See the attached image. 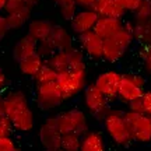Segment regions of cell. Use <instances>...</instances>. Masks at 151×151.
Returning <instances> with one entry per match:
<instances>
[{
  "instance_id": "6da1fadb",
  "label": "cell",
  "mask_w": 151,
  "mask_h": 151,
  "mask_svg": "<svg viewBox=\"0 0 151 151\" xmlns=\"http://www.w3.org/2000/svg\"><path fill=\"white\" fill-rule=\"evenodd\" d=\"M6 116H9L14 130L28 133L35 127V116L27 95L20 90H13L4 95Z\"/></svg>"
},
{
  "instance_id": "7a4b0ae2",
  "label": "cell",
  "mask_w": 151,
  "mask_h": 151,
  "mask_svg": "<svg viewBox=\"0 0 151 151\" xmlns=\"http://www.w3.org/2000/svg\"><path fill=\"white\" fill-rule=\"evenodd\" d=\"M102 122L104 129L106 132L108 137L116 146L126 147L133 141L124 112L119 111V109H109V112L106 113Z\"/></svg>"
},
{
  "instance_id": "3957f363",
  "label": "cell",
  "mask_w": 151,
  "mask_h": 151,
  "mask_svg": "<svg viewBox=\"0 0 151 151\" xmlns=\"http://www.w3.org/2000/svg\"><path fill=\"white\" fill-rule=\"evenodd\" d=\"M134 35L127 25H124L122 29H119L116 34L104 39V53L102 59L109 63H116L123 58V55L127 52L130 45L133 43Z\"/></svg>"
},
{
  "instance_id": "277c9868",
  "label": "cell",
  "mask_w": 151,
  "mask_h": 151,
  "mask_svg": "<svg viewBox=\"0 0 151 151\" xmlns=\"http://www.w3.org/2000/svg\"><path fill=\"white\" fill-rule=\"evenodd\" d=\"M56 83L63 94L65 101L77 97L87 87V67L59 71Z\"/></svg>"
},
{
  "instance_id": "5b68a950",
  "label": "cell",
  "mask_w": 151,
  "mask_h": 151,
  "mask_svg": "<svg viewBox=\"0 0 151 151\" xmlns=\"http://www.w3.org/2000/svg\"><path fill=\"white\" fill-rule=\"evenodd\" d=\"M35 101L41 111L49 112L59 108L65 98L56 81L35 83Z\"/></svg>"
},
{
  "instance_id": "8992f818",
  "label": "cell",
  "mask_w": 151,
  "mask_h": 151,
  "mask_svg": "<svg viewBox=\"0 0 151 151\" xmlns=\"http://www.w3.org/2000/svg\"><path fill=\"white\" fill-rule=\"evenodd\" d=\"M45 60L58 73L63 70H69V69L87 67L86 60H84V52L81 49H76L73 46L69 49H65V50H55Z\"/></svg>"
},
{
  "instance_id": "52a82bcc",
  "label": "cell",
  "mask_w": 151,
  "mask_h": 151,
  "mask_svg": "<svg viewBox=\"0 0 151 151\" xmlns=\"http://www.w3.org/2000/svg\"><path fill=\"white\" fill-rule=\"evenodd\" d=\"M83 92H84V105L90 115L97 120H104L106 113L109 112V99L106 95L94 83L87 84Z\"/></svg>"
},
{
  "instance_id": "ba28073f",
  "label": "cell",
  "mask_w": 151,
  "mask_h": 151,
  "mask_svg": "<svg viewBox=\"0 0 151 151\" xmlns=\"http://www.w3.org/2000/svg\"><path fill=\"white\" fill-rule=\"evenodd\" d=\"M56 122H58V127L62 132V134L78 133L83 136L88 130V120H87L86 113L77 108L69 109V111L56 115Z\"/></svg>"
},
{
  "instance_id": "9c48e42d",
  "label": "cell",
  "mask_w": 151,
  "mask_h": 151,
  "mask_svg": "<svg viewBox=\"0 0 151 151\" xmlns=\"http://www.w3.org/2000/svg\"><path fill=\"white\" fill-rule=\"evenodd\" d=\"M133 141L146 144L151 141V116L144 112H124Z\"/></svg>"
},
{
  "instance_id": "30bf717a",
  "label": "cell",
  "mask_w": 151,
  "mask_h": 151,
  "mask_svg": "<svg viewBox=\"0 0 151 151\" xmlns=\"http://www.w3.org/2000/svg\"><path fill=\"white\" fill-rule=\"evenodd\" d=\"M144 87H146V78L141 74H122L118 98L127 105L132 101L143 97L146 91Z\"/></svg>"
},
{
  "instance_id": "8fae6325",
  "label": "cell",
  "mask_w": 151,
  "mask_h": 151,
  "mask_svg": "<svg viewBox=\"0 0 151 151\" xmlns=\"http://www.w3.org/2000/svg\"><path fill=\"white\" fill-rule=\"evenodd\" d=\"M62 132L58 127L56 116L45 119L43 123L38 130V137L41 146L48 151H58L62 150Z\"/></svg>"
},
{
  "instance_id": "7c38bea8",
  "label": "cell",
  "mask_w": 151,
  "mask_h": 151,
  "mask_svg": "<svg viewBox=\"0 0 151 151\" xmlns=\"http://www.w3.org/2000/svg\"><path fill=\"white\" fill-rule=\"evenodd\" d=\"M120 80H122V73L116 70H106L97 76V78L94 81V84L101 90V91L106 95L109 101L118 98L119 86H120Z\"/></svg>"
},
{
  "instance_id": "4fadbf2b",
  "label": "cell",
  "mask_w": 151,
  "mask_h": 151,
  "mask_svg": "<svg viewBox=\"0 0 151 151\" xmlns=\"http://www.w3.org/2000/svg\"><path fill=\"white\" fill-rule=\"evenodd\" d=\"M78 43H80V49L84 52V55L90 56L91 59H102L104 38L99 37L94 29L80 34Z\"/></svg>"
},
{
  "instance_id": "5bb4252c",
  "label": "cell",
  "mask_w": 151,
  "mask_h": 151,
  "mask_svg": "<svg viewBox=\"0 0 151 151\" xmlns=\"http://www.w3.org/2000/svg\"><path fill=\"white\" fill-rule=\"evenodd\" d=\"M98 14L94 9H78L70 20L71 31L77 35L94 29V25L98 20Z\"/></svg>"
},
{
  "instance_id": "9a60e30c",
  "label": "cell",
  "mask_w": 151,
  "mask_h": 151,
  "mask_svg": "<svg viewBox=\"0 0 151 151\" xmlns=\"http://www.w3.org/2000/svg\"><path fill=\"white\" fill-rule=\"evenodd\" d=\"M123 27H124V24L122 21V18H119V17L99 16L97 22H95V25H94V31L99 37H102L105 39V38L116 34L119 29H122Z\"/></svg>"
},
{
  "instance_id": "2e32d148",
  "label": "cell",
  "mask_w": 151,
  "mask_h": 151,
  "mask_svg": "<svg viewBox=\"0 0 151 151\" xmlns=\"http://www.w3.org/2000/svg\"><path fill=\"white\" fill-rule=\"evenodd\" d=\"M55 24L50 20H45V18H35L28 22V35L32 37L37 42H41L43 39L49 38L52 29H53Z\"/></svg>"
},
{
  "instance_id": "e0dca14e",
  "label": "cell",
  "mask_w": 151,
  "mask_h": 151,
  "mask_svg": "<svg viewBox=\"0 0 151 151\" xmlns=\"http://www.w3.org/2000/svg\"><path fill=\"white\" fill-rule=\"evenodd\" d=\"M92 9L97 11L98 16L123 18V16L126 14V10L118 0H95Z\"/></svg>"
},
{
  "instance_id": "ac0fdd59",
  "label": "cell",
  "mask_w": 151,
  "mask_h": 151,
  "mask_svg": "<svg viewBox=\"0 0 151 151\" xmlns=\"http://www.w3.org/2000/svg\"><path fill=\"white\" fill-rule=\"evenodd\" d=\"M37 49H38V42L32 37H29L27 34L20 41H17V43L14 45V48H13V58L17 62H21V60H24L28 56L37 53Z\"/></svg>"
},
{
  "instance_id": "d6986e66",
  "label": "cell",
  "mask_w": 151,
  "mask_h": 151,
  "mask_svg": "<svg viewBox=\"0 0 151 151\" xmlns=\"http://www.w3.org/2000/svg\"><path fill=\"white\" fill-rule=\"evenodd\" d=\"M48 39L55 50H65L73 46L70 32L62 25H55Z\"/></svg>"
},
{
  "instance_id": "ffe728a7",
  "label": "cell",
  "mask_w": 151,
  "mask_h": 151,
  "mask_svg": "<svg viewBox=\"0 0 151 151\" xmlns=\"http://www.w3.org/2000/svg\"><path fill=\"white\" fill-rule=\"evenodd\" d=\"M81 151H104L105 141L102 133L97 130H87L81 136Z\"/></svg>"
},
{
  "instance_id": "44dd1931",
  "label": "cell",
  "mask_w": 151,
  "mask_h": 151,
  "mask_svg": "<svg viewBox=\"0 0 151 151\" xmlns=\"http://www.w3.org/2000/svg\"><path fill=\"white\" fill-rule=\"evenodd\" d=\"M43 63H45V58L37 52V53L25 58L21 62H18V67H20V71L24 76H28V77H32L34 78L38 71L41 70Z\"/></svg>"
},
{
  "instance_id": "7402d4cb",
  "label": "cell",
  "mask_w": 151,
  "mask_h": 151,
  "mask_svg": "<svg viewBox=\"0 0 151 151\" xmlns=\"http://www.w3.org/2000/svg\"><path fill=\"white\" fill-rule=\"evenodd\" d=\"M31 13H32V9L25 6L21 10L14 11L11 14H6V21H7L9 29H20V28H22L29 21Z\"/></svg>"
},
{
  "instance_id": "603a6c76",
  "label": "cell",
  "mask_w": 151,
  "mask_h": 151,
  "mask_svg": "<svg viewBox=\"0 0 151 151\" xmlns=\"http://www.w3.org/2000/svg\"><path fill=\"white\" fill-rule=\"evenodd\" d=\"M132 29L134 39H139L144 45H151V20L146 22H133L129 21L126 24Z\"/></svg>"
},
{
  "instance_id": "cb8c5ba5",
  "label": "cell",
  "mask_w": 151,
  "mask_h": 151,
  "mask_svg": "<svg viewBox=\"0 0 151 151\" xmlns=\"http://www.w3.org/2000/svg\"><path fill=\"white\" fill-rule=\"evenodd\" d=\"M53 3L56 4L60 17L66 21H70L76 14V11L78 10V6L74 0H53Z\"/></svg>"
},
{
  "instance_id": "d4e9b609",
  "label": "cell",
  "mask_w": 151,
  "mask_h": 151,
  "mask_svg": "<svg viewBox=\"0 0 151 151\" xmlns=\"http://www.w3.org/2000/svg\"><path fill=\"white\" fill-rule=\"evenodd\" d=\"M133 22H146L151 20V0H143L140 6L136 9L134 11H132Z\"/></svg>"
},
{
  "instance_id": "484cf974",
  "label": "cell",
  "mask_w": 151,
  "mask_h": 151,
  "mask_svg": "<svg viewBox=\"0 0 151 151\" xmlns=\"http://www.w3.org/2000/svg\"><path fill=\"white\" fill-rule=\"evenodd\" d=\"M81 148V134L78 133H65L62 136V150L78 151Z\"/></svg>"
},
{
  "instance_id": "4316f807",
  "label": "cell",
  "mask_w": 151,
  "mask_h": 151,
  "mask_svg": "<svg viewBox=\"0 0 151 151\" xmlns=\"http://www.w3.org/2000/svg\"><path fill=\"white\" fill-rule=\"evenodd\" d=\"M58 78V71L55 70L52 66L46 63V60H45V63L43 66L41 67V70L37 73V76L34 77V80L35 83H45V81H56Z\"/></svg>"
},
{
  "instance_id": "83f0119b",
  "label": "cell",
  "mask_w": 151,
  "mask_h": 151,
  "mask_svg": "<svg viewBox=\"0 0 151 151\" xmlns=\"http://www.w3.org/2000/svg\"><path fill=\"white\" fill-rule=\"evenodd\" d=\"M14 130V126L11 123V120L9 119V116H0V137H7V136H11Z\"/></svg>"
},
{
  "instance_id": "f1b7e54d",
  "label": "cell",
  "mask_w": 151,
  "mask_h": 151,
  "mask_svg": "<svg viewBox=\"0 0 151 151\" xmlns=\"http://www.w3.org/2000/svg\"><path fill=\"white\" fill-rule=\"evenodd\" d=\"M140 59L147 71L151 70V45H144L140 50Z\"/></svg>"
},
{
  "instance_id": "f546056e",
  "label": "cell",
  "mask_w": 151,
  "mask_h": 151,
  "mask_svg": "<svg viewBox=\"0 0 151 151\" xmlns=\"http://www.w3.org/2000/svg\"><path fill=\"white\" fill-rule=\"evenodd\" d=\"M25 3H24V0H7V4L4 7V14H11V13H14V11H18L24 9L25 7Z\"/></svg>"
},
{
  "instance_id": "4dcf8cb0",
  "label": "cell",
  "mask_w": 151,
  "mask_h": 151,
  "mask_svg": "<svg viewBox=\"0 0 151 151\" xmlns=\"http://www.w3.org/2000/svg\"><path fill=\"white\" fill-rule=\"evenodd\" d=\"M0 151H17V146L10 136L0 137Z\"/></svg>"
},
{
  "instance_id": "1f68e13d",
  "label": "cell",
  "mask_w": 151,
  "mask_h": 151,
  "mask_svg": "<svg viewBox=\"0 0 151 151\" xmlns=\"http://www.w3.org/2000/svg\"><path fill=\"white\" fill-rule=\"evenodd\" d=\"M141 101H143V109H144V113H147L148 116H151V91L150 90H146L143 97H141Z\"/></svg>"
},
{
  "instance_id": "d6a6232c",
  "label": "cell",
  "mask_w": 151,
  "mask_h": 151,
  "mask_svg": "<svg viewBox=\"0 0 151 151\" xmlns=\"http://www.w3.org/2000/svg\"><path fill=\"white\" fill-rule=\"evenodd\" d=\"M120 4L123 6V9L126 11H134L139 6H140V3L143 1V0H118Z\"/></svg>"
},
{
  "instance_id": "836d02e7",
  "label": "cell",
  "mask_w": 151,
  "mask_h": 151,
  "mask_svg": "<svg viewBox=\"0 0 151 151\" xmlns=\"http://www.w3.org/2000/svg\"><path fill=\"white\" fill-rule=\"evenodd\" d=\"M127 111H132V112H144L141 98H139V99H134V101H132V102L127 104Z\"/></svg>"
},
{
  "instance_id": "e575fe53",
  "label": "cell",
  "mask_w": 151,
  "mask_h": 151,
  "mask_svg": "<svg viewBox=\"0 0 151 151\" xmlns=\"http://www.w3.org/2000/svg\"><path fill=\"white\" fill-rule=\"evenodd\" d=\"M10 29L7 27V21H6V16H1L0 14V41L6 37V34L9 32Z\"/></svg>"
},
{
  "instance_id": "d590c367",
  "label": "cell",
  "mask_w": 151,
  "mask_h": 151,
  "mask_svg": "<svg viewBox=\"0 0 151 151\" xmlns=\"http://www.w3.org/2000/svg\"><path fill=\"white\" fill-rule=\"evenodd\" d=\"M78 9H92L94 7V3L95 0H74Z\"/></svg>"
},
{
  "instance_id": "8d00e7d4",
  "label": "cell",
  "mask_w": 151,
  "mask_h": 151,
  "mask_svg": "<svg viewBox=\"0 0 151 151\" xmlns=\"http://www.w3.org/2000/svg\"><path fill=\"white\" fill-rule=\"evenodd\" d=\"M6 86H7V77H6V73L3 71V69L0 67V90H3Z\"/></svg>"
},
{
  "instance_id": "74e56055",
  "label": "cell",
  "mask_w": 151,
  "mask_h": 151,
  "mask_svg": "<svg viewBox=\"0 0 151 151\" xmlns=\"http://www.w3.org/2000/svg\"><path fill=\"white\" fill-rule=\"evenodd\" d=\"M6 115V108H4V97L0 94V116Z\"/></svg>"
},
{
  "instance_id": "f35d334b",
  "label": "cell",
  "mask_w": 151,
  "mask_h": 151,
  "mask_svg": "<svg viewBox=\"0 0 151 151\" xmlns=\"http://www.w3.org/2000/svg\"><path fill=\"white\" fill-rule=\"evenodd\" d=\"M24 3L28 6V7H31V9H34V7H37L38 3H39V0H24Z\"/></svg>"
},
{
  "instance_id": "ab89813d",
  "label": "cell",
  "mask_w": 151,
  "mask_h": 151,
  "mask_svg": "<svg viewBox=\"0 0 151 151\" xmlns=\"http://www.w3.org/2000/svg\"><path fill=\"white\" fill-rule=\"evenodd\" d=\"M6 4H7V0H0V11L4 10Z\"/></svg>"
},
{
  "instance_id": "60d3db41",
  "label": "cell",
  "mask_w": 151,
  "mask_h": 151,
  "mask_svg": "<svg viewBox=\"0 0 151 151\" xmlns=\"http://www.w3.org/2000/svg\"><path fill=\"white\" fill-rule=\"evenodd\" d=\"M148 73H150V74H151V70H150V71H148Z\"/></svg>"
}]
</instances>
